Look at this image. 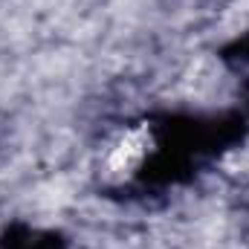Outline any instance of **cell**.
<instances>
[{
	"label": "cell",
	"mask_w": 249,
	"mask_h": 249,
	"mask_svg": "<svg viewBox=\"0 0 249 249\" xmlns=\"http://www.w3.org/2000/svg\"><path fill=\"white\" fill-rule=\"evenodd\" d=\"M145 148H148L145 130H130L122 142L113 148V154H110V168H113L116 174H130V171L142 162Z\"/></svg>",
	"instance_id": "obj_1"
}]
</instances>
